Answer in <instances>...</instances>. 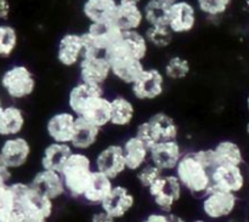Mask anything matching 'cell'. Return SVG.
<instances>
[{"mask_svg":"<svg viewBox=\"0 0 249 222\" xmlns=\"http://www.w3.org/2000/svg\"><path fill=\"white\" fill-rule=\"evenodd\" d=\"M215 167L212 148L185 151L174 169L184 191L201 198L212 187L211 171Z\"/></svg>","mask_w":249,"mask_h":222,"instance_id":"6da1fadb","label":"cell"},{"mask_svg":"<svg viewBox=\"0 0 249 222\" xmlns=\"http://www.w3.org/2000/svg\"><path fill=\"white\" fill-rule=\"evenodd\" d=\"M15 222H46L53 215L55 202L39 193L29 182H10Z\"/></svg>","mask_w":249,"mask_h":222,"instance_id":"7a4b0ae2","label":"cell"},{"mask_svg":"<svg viewBox=\"0 0 249 222\" xmlns=\"http://www.w3.org/2000/svg\"><path fill=\"white\" fill-rule=\"evenodd\" d=\"M94 171V163L87 152L73 151L61 169L66 196L72 199H82L90 176Z\"/></svg>","mask_w":249,"mask_h":222,"instance_id":"3957f363","label":"cell"},{"mask_svg":"<svg viewBox=\"0 0 249 222\" xmlns=\"http://www.w3.org/2000/svg\"><path fill=\"white\" fill-rule=\"evenodd\" d=\"M111 66V75L122 84L130 85L145 69L143 61L130 52L122 38L105 52Z\"/></svg>","mask_w":249,"mask_h":222,"instance_id":"277c9868","label":"cell"},{"mask_svg":"<svg viewBox=\"0 0 249 222\" xmlns=\"http://www.w3.org/2000/svg\"><path fill=\"white\" fill-rule=\"evenodd\" d=\"M0 86L11 100L28 99L36 89V75L27 65L16 63L2 73Z\"/></svg>","mask_w":249,"mask_h":222,"instance_id":"5b68a950","label":"cell"},{"mask_svg":"<svg viewBox=\"0 0 249 222\" xmlns=\"http://www.w3.org/2000/svg\"><path fill=\"white\" fill-rule=\"evenodd\" d=\"M135 135L147 146L179 137V125L170 114L157 112L136 126Z\"/></svg>","mask_w":249,"mask_h":222,"instance_id":"8992f818","label":"cell"},{"mask_svg":"<svg viewBox=\"0 0 249 222\" xmlns=\"http://www.w3.org/2000/svg\"><path fill=\"white\" fill-rule=\"evenodd\" d=\"M84 53H105L122 38L123 31L112 23H89L83 32Z\"/></svg>","mask_w":249,"mask_h":222,"instance_id":"52a82bcc","label":"cell"},{"mask_svg":"<svg viewBox=\"0 0 249 222\" xmlns=\"http://www.w3.org/2000/svg\"><path fill=\"white\" fill-rule=\"evenodd\" d=\"M167 78L158 68H146L141 72L133 84H130L131 95L135 100L142 102L160 99L165 90Z\"/></svg>","mask_w":249,"mask_h":222,"instance_id":"ba28073f","label":"cell"},{"mask_svg":"<svg viewBox=\"0 0 249 222\" xmlns=\"http://www.w3.org/2000/svg\"><path fill=\"white\" fill-rule=\"evenodd\" d=\"M201 209L203 215L211 220H220L228 218L237 205V197L232 192L211 188L201 197Z\"/></svg>","mask_w":249,"mask_h":222,"instance_id":"9c48e42d","label":"cell"},{"mask_svg":"<svg viewBox=\"0 0 249 222\" xmlns=\"http://www.w3.org/2000/svg\"><path fill=\"white\" fill-rule=\"evenodd\" d=\"M79 80L105 86L111 75V66L105 53H84L78 63Z\"/></svg>","mask_w":249,"mask_h":222,"instance_id":"30bf717a","label":"cell"},{"mask_svg":"<svg viewBox=\"0 0 249 222\" xmlns=\"http://www.w3.org/2000/svg\"><path fill=\"white\" fill-rule=\"evenodd\" d=\"M197 24L196 5L189 0H177L168 10L167 26L175 35L187 34Z\"/></svg>","mask_w":249,"mask_h":222,"instance_id":"8fae6325","label":"cell"},{"mask_svg":"<svg viewBox=\"0 0 249 222\" xmlns=\"http://www.w3.org/2000/svg\"><path fill=\"white\" fill-rule=\"evenodd\" d=\"M92 163L95 170L111 177L112 180H117L121 175L128 171L121 143L105 146L100 152H97Z\"/></svg>","mask_w":249,"mask_h":222,"instance_id":"7c38bea8","label":"cell"},{"mask_svg":"<svg viewBox=\"0 0 249 222\" xmlns=\"http://www.w3.org/2000/svg\"><path fill=\"white\" fill-rule=\"evenodd\" d=\"M184 152V148L178 138L160 141L150 147V163L164 174L173 172Z\"/></svg>","mask_w":249,"mask_h":222,"instance_id":"4fadbf2b","label":"cell"},{"mask_svg":"<svg viewBox=\"0 0 249 222\" xmlns=\"http://www.w3.org/2000/svg\"><path fill=\"white\" fill-rule=\"evenodd\" d=\"M135 204V196L131 193L128 187L122 186V185H114L108 196L105 198V201L102 202L99 208L106 211L116 221L125 218L133 210Z\"/></svg>","mask_w":249,"mask_h":222,"instance_id":"5bb4252c","label":"cell"},{"mask_svg":"<svg viewBox=\"0 0 249 222\" xmlns=\"http://www.w3.org/2000/svg\"><path fill=\"white\" fill-rule=\"evenodd\" d=\"M0 154L10 169L16 170L28 163L32 154V146L29 141L21 135L5 137L0 146Z\"/></svg>","mask_w":249,"mask_h":222,"instance_id":"9a60e30c","label":"cell"},{"mask_svg":"<svg viewBox=\"0 0 249 222\" xmlns=\"http://www.w3.org/2000/svg\"><path fill=\"white\" fill-rule=\"evenodd\" d=\"M84 55V39L82 33L63 34L56 48V60L66 68L77 67Z\"/></svg>","mask_w":249,"mask_h":222,"instance_id":"2e32d148","label":"cell"},{"mask_svg":"<svg viewBox=\"0 0 249 222\" xmlns=\"http://www.w3.org/2000/svg\"><path fill=\"white\" fill-rule=\"evenodd\" d=\"M211 188L238 193L245 187V175L241 169V165H215L211 171Z\"/></svg>","mask_w":249,"mask_h":222,"instance_id":"e0dca14e","label":"cell"},{"mask_svg":"<svg viewBox=\"0 0 249 222\" xmlns=\"http://www.w3.org/2000/svg\"><path fill=\"white\" fill-rule=\"evenodd\" d=\"M77 123V116L70 109L53 113L46 120L45 131L50 141L70 143Z\"/></svg>","mask_w":249,"mask_h":222,"instance_id":"ac0fdd59","label":"cell"},{"mask_svg":"<svg viewBox=\"0 0 249 222\" xmlns=\"http://www.w3.org/2000/svg\"><path fill=\"white\" fill-rule=\"evenodd\" d=\"M29 185L36 191H38L39 193L44 194V196L48 197V198H50L53 202L58 201V199L63 198L66 196L65 185H63V180L60 171L43 169L41 168L32 177Z\"/></svg>","mask_w":249,"mask_h":222,"instance_id":"d6986e66","label":"cell"},{"mask_svg":"<svg viewBox=\"0 0 249 222\" xmlns=\"http://www.w3.org/2000/svg\"><path fill=\"white\" fill-rule=\"evenodd\" d=\"M77 117L100 129L106 128L111 120V99L105 94L92 97Z\"/></svg>","mask_w":249,"mask_h":222,"instance_id":"ffe728a7","label":"cell"},{"mask_svg":"<svg viewBox=\"0 0 249 222\" xmlns=\"http://www.w3.org/2000/svg\"><path fill=\"white\" fill-rule=\"evenodd\" d=\"M121 145L128 171L136 172L150 162V146L146 145L135 134L125 138Z\"/></svg>","mask_w":249,"mask_h":222,"instance_id":"44dd1931","label":"cell"},{"mask_svg":"<svg viewBox=\"0 0 249 222\" xmlns=\"http://www.w3.org/2000/svg\"><path fill=\"white\" fill-rule=\"evenodd\" d=\"M117 6V0H84L82 14L89 23H112Z\"/></svg>","mask_w":249,"mask_h":222,"instance_id":"7402d4cb","label":"cell"},{"mask_svg":"<svg viewBox=\"0 0 249 222\" xmlns=\"http://www.w3.org/2000/svg\"><path fill=\"white\" fill-rule=\"evenodd\" d=\"M113 186L114 180H112L111 177L106 176L105 174L94 169L91 176H90L89 182H88L87 188H85L84 193H83L82 199L88 205L97 206L99 208L102 202L105 201V198L108 196Z\"/></svg>","mask_w":249,"mask_h":222,"instance_id":"603a6c76","label":"cell"},{"mask_svg":"<svg viewBox=\"0 0 249 222\" xmlns=\"http://www.w3.org/2000/svg\"><path fill=\"white\" fill-rule=\"evenodd\" d=\"M105 94V86L101 85L90 84L79 80L75 83L68 91L67 96V106L71 112L78 116L80 113L85 104L95 96Z\"/></svg>","mask_w":249,"mask_h":222,"instance_id":"cb8c5ba5","label":"cell"},{"mask_svg":"<svg viewBox=\"0 0 249 222\" xmlns=\"http://www.w3.org/2000/svg\"><path fill=\"white\" fill-rule=\"evenodd\" d=\"M101 130L102 129L77 117L74 133L70 142L71 147L73 148V151H80V152H87L91 150L99 141Z\"/></svg>","mask_w":249,"mask_h":222,"instance_id":"d4e9b609","label":"cell"},{"mask_svg":"<svg viewBox=\"0 0 249 222\" xmlns=\"http://www.w3.org/2000/svg\"><path fill=\"white\" fill-rule=\"evenodd\" d=\"M26 125L24 112L16 104L2 106L0 109V136L11 137L21 135Z\"/></svg>","mask_w":249,"mask_h":222,"instance_id":"484cf974","label":"cell"},{"mask_svg":"<svg viewBox=\"0 0 249 222\" xmlns=\"http://www.w3.org/2000/svg\"><path fill=\"white\" fill-rule=\"evenodd\" d=\"M136 108L130 99L122 95L111 97V120L109 125L114 128H128L135 119Z\"/></svg>","mask_w":249,"mask_h":222,"instance_id":"4316f807","label":"cell"},{"mask_svg":"<svg viewBox=\"0 0 249 222\" xmlns=\"http://www.w3.org/2000/svg\"><path fill=\"white\" fill-rule=\"evenodd\" d=\"M73 148L71 147L70 143H61L53 142L44 147L43 153L40 157V165L43 169L55 170V171H61L65 163L67 162L68 157L72 154Z\"/></svg>","mask_w":249,"mask_h":222,"instance_id":"83f0119b","label":"cell"},{"mask_svg":"<svg viewBox=\"0 0 249 222\" xmlns=\"http://www.w3.org/2000/svg\"><path fill=\"white\" fill-rule=\"evenodd\" d=\"M113 23L123 32L141 29L145 24L142 5L119 4L118 2Z\"/></svg>","mask_w":249,"mask_h":222,"instance_id":"f1b7e54d","label":"cell"},{"mask_svg":"<svg viewBox=\"0 0 249 222\" xmlns=\"http://www.w3.org/2000/svg\"><path fill=\"white\" fill-rule=\"evenodd\" d=\"M212 152H213L215 165H241L243 163V155L241 147L237 143L233 142V141H220L219 143H216V146L212 148Z\"/></svg>","mask_w":249,"mask_h":222,"instance_id":"f546056e","label":"cell"},{"mask_svg":"<svg viewBox=\"0 0 249 222\" xmlns=\"http://www.w3.org/2000/svg\"><path fill=\"white\" fill-rule=\"evenodd\" d=\"M148 45H152L156 49H167L174 41L175 34L170 31L167 24H153L147 26L143 31Z\"/></svg>","mask_w":249,"mask_h":222,"instance_id":"4dcf8cb0","label":"cell"},{"mask_svg":"<svg viewBox=\"0 0 249 222\" xmlns=\"http://www.w3.org/2000/svg\"><path fill=\"white\" fill-rule=\"evenodd\" d=\"M122 40L136 58L143 61L147 57L150 45H148L147 39H146L143 32H141V29L123 32Z\"/></svg>","mask_w":249,"mask_h":222,"instance_id":"1f68e13d","label":"cell"},{"mask_svg":"<svg viewBox=\"0 0 249 222\" xmlns=\"http://www.w3.org/2000/svg\"><path fill=\"white\" fill-rule=\"evenodd\" d=\"M163 74L169 80H182L186 79L191 73V63L187 58L180 55H174L168 58L163 68Z\"/></svg>","mask_w":249,"mask_h":222,"instance_id":"d6a6232c","label":"cell"},{"mask_svg":"<svg viewBox=\"0 0 249 222\" xmlns=\"http://www.w3.org/2000/svg\"><path fill=\"white\" fill-rule=\"evenodd\" d=\"M169 5L164 4L160 0H147L142 5L143 18L146 26L153 24H167V15Z\"/></svg>","mask_w":249,"mask_h":222,"instance_id":"836d02e7","label":"cell"},{"mask_svg":"<svg viewBox=\"0 0 249 222\" xmlns=\"http://www.w3.org/2000/svg\"><path fill=\"white\" fill-rule=\"evenodd\" d=\"M18 45V33L11 24H0V58H9L14 55Z\"/></svg>","mask_w":249,"mask_h":222,"instance_id":"e575fe53","label":"cell"},{"mask_svg":"<svg viewBox=\"0 0 249 222\" xmlns=\"http://www.w3.org/2000/svg\"><path fill=\"white\" fill-rule=\"evenodd\" d=\"M231 2L232 0H196V9L208 18H216L228 11Z\"/></svg>","mask_w":249,"mask_h":222,"instance_id":"d590c367","label":"cell"},{"mask_svg":"<svg viewBox=\"0 0 249 222\" xmlns=\"http://www.w3.org/2000/svg\"><path fill=\"white\" fill-rule=\"evenodd\" d=\"M162 174H164V172L160 171L157 167H155L152 163L148 162L147 164L143 165L142 168H140V169L135 172V176H136V180H138L139 185H140L142 188L146 189Z\"/></svg>","mask_w":249,"mask_h":222,"instance_id":"8d00e7d4","label":"cell"},{"mask_svg":"<svg viewBox=\"0 0 249 222\" xmlns=\"http://www.w3.org/2000/svg\"><path fill=\"white\" fill-rule=\"evenodd\" d=\"M9 184L10 182L0 179V209L1 210L12 211V208H14V198H12V193Z\"/></svg>","mask_w":249,"mask_h":222,"instance_id":"74e56055","label":"cell"},{"mask_svg":"<svg viewBox=\"0 0 249 222\" xmlns=\"http://www.w3.org/2000/svg\"><path fill=\"white\" fill-rule=\"evenodd\" d=\"M157 210V209H156ZM145 222H181L184 221V219L181 216L177 215L174 211L172 213H164V211H152L148 215H146V218L143 219Z\"/></svg>","mask_w":249,"mask_h":222,"instance_id":"f35d334b","label":"cell"},{"mask_svg":"<svg viewBox=\"0 0 249 222\" xmlns=\"http://www.w3.org/2000/svg\"><path fill=\"white\" fill-rule=\"evenodd\" d=\"M11 14V5L9 0H0V21H7Z\"/></svg>","mask_w":249,"mask_h":222,"instance_id":"ab89813d","label":"cell"},{"mask_svg":"<svg viewBox=\"0 0 249 222\" xmlns=\"http://www.w3.org/2000/svg\"><path fill=\"white\" fill-rule=\"evenodd\" d=\"M92 222H113L114 220L106 213V211L102 210L101 208H99V210L95 211L91 215V219H90Z\"/></svg>","mask_w":249,"mask_h":222,"instance_id":"60d3db41","label":"cell"},{"mask_svg":"<svg viewBox=\"0 0 249 222\" xmlns=\"http://www.w3.org/2000/svg\"><path fill=\"white\" fill-rule=\"evenodd\" d=\"M12 177V170L6 165V163L2 159L1 154H0V179L5 180V181L10 182Z\"/></svg>","mask_w":249,"mask_h":222,"instance_id":"b9f144b4","label":"cell"},{"mask_svg":"<svg viewBox=\"0 0 249 222\" xmlns=\"http://www.w3.org/2000/svg\"><path fill=\"white\" fill-rule=\"evenodd\" d=\"M119 4H135V5H142V0H117Z\"/></svg>","mask_w":249,"mask_h":222,"instance_id":"7bdbcfd3","label":"cell"},{"mask_svg":"<svg viewBox=\"0 0 249 222\" xmlns=\"http://www.w3.org/2000/svg\"><path fill=\"white\" fill-rule=\"evenodd\" d=\"M2 106H4V103H2V100H1V97H0V109L2 108Z\"/></svg>","mask_w":249,"mask_h":222,"instance_id":"ee69618b","label":"cell"},{"mask_svg":"<svg viewBox=\"0 0 249 222\" xmlns=\"http://www.w3.org/2000/svg\"><path fill=\"white\" fill-rule=\"evenodd\" d=\"M246 130H247V134L249 135V123L247 124V128H246Z\"/></svg>","mask_w":249,"mask_h":222,"instance_id":"f6af8a7d","label":"cell"},{"mask_svg":"<svg viewBox=\"0 0 249 222\" xmlns=\"http://www.w3.org/2000/svg\"><path fill=\"white\" fill-rule=\"evenodd\" d=\"M247 107H248V111H249V96H248V99H247Z\"/></svg>","mask_w":249,"mask_h":222,"instance_id":"bcb514c9","label":"cell"}]
</instances>
